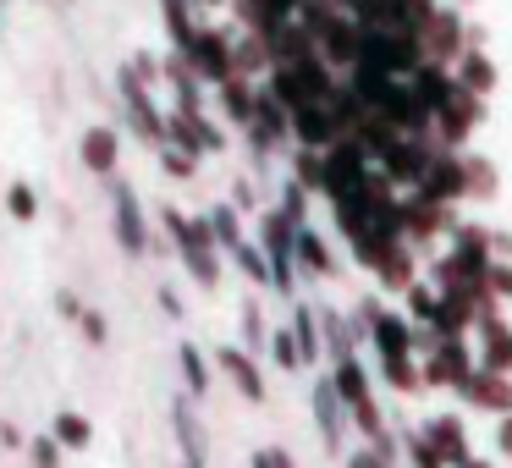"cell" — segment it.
Instances as JSON below:
<instances>
[{
    "label": "cell",
    "mask_w": 512,
    "mask_h": 468,
    "mask_svg": "<svg viewBox=\"0 0 512 468\" xmlns=\"http://www.w3.org/2000/svg\"><path fill=\"white\" fill-rule=\"evenodd\" d=\"M386 380H391L397 391H413V386H419V380H413V369H408V358H386Z\"/></svg>",
    "instance_id": "obj_38"
},
{
    "label": "cell",
    "mask_w": 512,
    "mask_h": 468,
    "mask_svg": "<svg viewBox=\"0 0 512 468\" xmlns=\"http://www.w3.org/2000/svg\"><path fill=\"white\" fill-rule=\"evenodd\" d=\"M111 199H116V237H122V248H127V254H144V248H149V232H144V215H138L133 188H127V182H116Z\"/></svg>",
    "instance_id": "obj_7"
},
{
    "label": "cell",
    "mask_w": 512,
    "mask_h": 468,
    "mask_svg": "<svg viewBox=\"0 0 512 468\" xmlns=\"http://www.w3.org/2000/svg\"><path fill=\"white\" fill-rule=\"evenodd\" d=\"M182 61H188L199 78H210V83H226V78H232V67H237V56L226 50L221 34H193L188 50H182Z\"/></svg>",
    "instance_id": "obj_3"
},
{
    "label": "cell",
    "mask_w": 512,
    "mask_h": 468,
    "mask_svg": "<svg viewBox=\"0 0 512 468\" xmlns=\"http://www.w3.org/2000/svg\"><path fill=\"white\" fill-rule=\"evenodd\" d=\"M320 182H325V193H336V188H364V182H369L364 149H358V144H331V155H325V166H320Z\"/></svg>",
    "instance_id": "obj_5"
},
{
    "label": "cell",
    "mask_w": 512,
    "mask_h": 468,
    "mask_svg": "<svg viewBox=\"0 0 512 468\" xmlns=\"http://www.w3.org/2000/svg\"><path fill=\"white\" fill-rule=\"evenodd\" d=\"M474 314V303H468V287H452L446 292V309H435V331L441 336H463V320Z\"/></svg>",
    "instance_id": "obj_18"
},
{
    "label": "cell",
    "mask_w": 512,
    "mask_h": 468,
    "mask_svg": "<svg viewBox=\"0 0 512 468\" xmlns=\"http://www.w3.org/2000/svg\"><path fill=\"white\" fill-rule=\"evenodd\" d=\"M468 182V171L457 166V160H435V166H424V177H419V188H424V199H452L457 188Z\"/></svg>",
    "instance_id": "obj_11"
},
{
    "label": "cell",
    "mask_w": 512,
    "mask_h": 468,
    "mask_svg": "<svg viewBox=\"0 0 512 468\" xmlns=\"http://www.w3.org/2000/svg\"><path fill=\"white\" fill-rule=\"evenodd\" d=\"M210 232L221 237L226 248H237V243H243V237H237V221H232V210H215V215H210Z\"/></svg>",
    "instance_id": "obj_35"
},
{
    "label": "cell",
    "mask_w": 512,
    "mask_h": 468,
    "mask_svg": "<svg viewBox=\"0 0 512 468\" xmlns=\"http://www.w3.org/2000/svg\"><path fill=\"white\" fill-rule=\"evenodd\" d=\"M281 210H287L292 221H303V188H287V199H281Z\"/></svg>",
    "instance_id": "obj_43"
},
{
    "label": "cell",
    "mask_w": 512,
    "mask_h": 468,
    "mask_svg": "<svg viewBox=\"0 0 512 468\" xmlns=\"http://www.w3.org/2000/svg\"><path fill=\"white\" fill-rule=\"evenodd\" d=\"M424 435L441 446V457H446L452 468H468V446H463V430H457V419H430V424H424Z\"/></svg>",
    "instance_id": "obj_15"
},
{
    "label": "cell",
    "mask_w": 512,
    "mask_h": 468,
    "mask_svg": "<svg viewBox=\"0 0 512 468\" xmlns=\"http://www.w3.org/2000/svg\"><path fill=\"white\" fill-rule=\"evenodd\" d=\"M336 397L347 402V408H358V402H369V386H364V369L353 364V358H336V375H331Z\"/></svg>",
    "instance_id": "obj_17"
},
{
    "label": "cell",
    "mask_w": 512,
    "mask_h": 468,
    "mask_svg": "<svg viewBox=\"0 0 512 468\" xmlns=\"http://www.w3.org/2000/svg\"><path fill=\"white\" fill-rule=\"evenodd\" d=\"M232 259H237V265H243V270H248V276H254V281H265V276H270V270H265V259H259V254H254V248H248V243H237V248H232Z\"/></svg>",
    "instance_id": "obj_37"
},
{
    "label": "cell",
    "mask_w": 512,
    "mask_h": 468,
    "mask_svg": "<svg viewBox=\"0 0 512 468\" xmlns=\"http://www.w3.org/2000/svg\"><path fill=\"white\" fill-rule=\"evenodd\" d=\"M314 325H320V320H314L309 309H298V320H292V336H298L303 358H314V353H320V342H314Z\"/></svg>",
    "instance_id": "obj_32"
},
{
    "label": "cell",
    "mask_w": 512,
    "mask_h": 468,
    "mask_svg": "<svg viewBox=\"0 0 512 468\" xmlns=\"http://www.w3.org/2000/svg\"><path fill=\"white\" fill-rule=\"evenodd\" d=\"M463 83H474V89H490V83H496L490 61H485V56H463Z\"/></svg>",
    "instance_id": "obj_34"
},
{
    "label": "cell",
    "mask_w": 512,
    "mask_h": 468,
    "mask_svg": "<svg viewBox=\"0 0 512 468\" xmlns=\"http://www.w3.org/2000/svg\"><path fill=\"white\" fill-rule=\"evenodd\" d=\"M160 221L177 232V248H182V259H188V270L204 281V287H215V281H221V265H215V254H210V237H215L210 232V215H204V221H182L177 210H166Z\"/></svg>",
    "instance_id": "obj_2"
},
{
    "label": "cell",
    "mask_w": 512,
    "mask_h": 468,
    "mask_svg": "<svg viewBox=\"0 0 512 468\" xmlns=\"http://www.w3.org/2000/svg\"><path fill=\"white\" fill-rule=\"evenodd\" d=\"M116 89H122L127 105H133L138 133H144L149 144H166V122H155V105H149V94H144V72H122V78H116Z\"/></svg>",
    "instance_id": "obj_8"
},
{
    "label": "cell",
    "mask_w": 512,
    "mask_h": 468,
    "mask_svg": "<svg viewBox=\"0 0 512 468\" xmlns=\"http://www.w3.org/2000/svg\"><path fill=\"white\" fill-rule=\"evenodd\" d=\"M50 435H56L61 446H72V452H78V446H89V419H83V413H56V424H50Z\"/></svg>",
    "instance_id": "obj_24"
},
{
    "label": "cell",
    "mask_w": 512,
    "mask_h": 468,
    "mask_svg": "<svg viewBox=\"0 0 512 468\" xmlns=\"http://www.w3.org/2000/svg\"><path fill=\"white\" fill-rule=\"evenodd\" d=\"M292 215H270L265 221V248H270V281H276L281 292H292V254H298V243H292Z\"/></svg>",
    "instance_id": "obj_4"
},
{
    "label": "cell",
    "mask_w": 512,
    "mask_h": 468,
    "mask_svg": "<svg viewBox=\"0 0 512 468\" xmlns=\"http://www.w3.org/2000/svg\"><path fill=\"white\" fill-rule=\"evenodd\" d=\"M485 281L501 292V298H512V270H507V265H490V270H485Z\"/></svg>",
    "instance_id": "obj_42"
},
{
    "label": "cell",
    "mask_w": 512,
    "mask_h": 468,
    "mask_svg": "<svg viewBox=\"0 0 512 468\" xmlns=\"http://www.w3.org/2000/svg\"><path fill=\"white\" fill-rule=\"evenodd\" d=\"M468 468H490V463H479V457H468Z\"/></svg>",
    "instance_id": "obj_48"
},
{
    "label": "cell",
    "mask_w": 512,
    "mask_h": 468,
    "mask_svg": "<svg viewBox=\"0 0 512 468\" xmlns=\"http://www.w3.org/2000/svg\"><path fill=\"white\" fill-rule=\"evenodd\" d=\"M160 160H166V171H171V177H193V160H188V149H166Z\"/></svg>",
    "instance_id": "obj_40"
},
{
    "label": "cell",
    "mask_w": 512,
    "mask_h": 468,
    "mask_svg": "<svg viewBox=\"0 0 512 468\" xmlns=\"http://www.w3.org/2000/svg\"><path fill=\"white\" fill-rule=\"evenodd\" d=\"M413 94H419V100L430 105V111H441V105H446V94H452V89H446V78H441V72H435V67H424V61H419V72H413Z\"/></svg>",
    "instance_id": "obj_23"
},
{
    "label": "cell",
    "mask_w": 512,
    "mask_h": 468,
    "mask_svg": "<svg viewBox=\"0 0 512 468\" xmlns=\"http://www.w3.org/2000/svg\"><path fill=\"white\" fill-rule=\"evenodd\" d=\"M177 435H182V452H188L193 468H204V446H199V424H193L188 402H177Z\"/></svg>",
    "instance_id": "obj_26"
},
{
    "label": "cell",
    "mask_w": 512,
    "mask_h": 468,
    "mask_svg": "<svg viewBox=\"0 0 512 468\" xmlns=\"http://www.w3.org/2000/svg\"><path fill=\"white\" fill-rule=\"evenodd\" d=\"M221 369L237 380V391H243L248 402H265V380H259V369H254V358H243L237 347H221Z\"/></svg>",
    "instance_id": "obj_12"
},
{
    "label": "cell",
    "mask_w": 512,
    "mask_h": 468,
    "mask_svg": "<svg viewBox=\"0 0 512 468\" xmlns=\"http://www.w3.org/2000/svg\"><path fill=\"white\" fill-rule=\"evenodd\" d=\"M369 336H375V347L386 358H408L413 336H408V320H397V314H375V325H369Z\"/></svg>",
    "instance_id": "obj_13"
},
{
    "label": "cell",
    "mask_w": 512,
    "mask_h": 468,
    "mask_svg": "<svg viewBox=\"0 0 512 468\" xmlns=\"http://www.w3.org/2000/svg\"><path fill=\"white\" fill-rule=\"evenodd\" d=\"M116 155H122V138H116V127H89V133H83V166H89V171L116 177Z\"/></svg>",
    "instance_id": "obj_10"
},
{
    "label": "cell",
    "mask_w": 512,
    "mask_h": 468,
    "mask_svg": "<svg viewBox=\"0 0 512 468\" xmlns=\"http://www.w3.org/2000/svg\"><path fill=\"white\" fill-rule=\"evenodd\" d=\"M188 468H193V463H188Z\"/></svg>",
    "instance_id": "obj_49"
},
{
    "label": "cell",
    "mask_w": 512,
    "mask_h": 468,
    "mask_svg": "<svg viewBox=\"0 0 512 468\" xmlns=\"http://www.w3.org/2000/svg\"><path fill=\"white\" fill-rule=\"evenodd\" d=\"M309 28L325 39V50H331L336 61H358V45H364V39H358L353 28L342 23V17H325L320 6H314V12H309Z\"/></svg>",
    "instance_id": "obj_9"
},
{
    "label": "cell",
    "mask_w": 512,
    "mask_h": 468,
    "mask_svg": "<svg viewBox=\"0 0 512 468\" xmlns=\"http://www.w3.org/2000/svg\"><path fill=\"white\" fill-rule=\"evenodd\" d=\"M298 259H303V265H309V270H320V276H331V270H336L331 248H325V243H320V237H314V232H298Z\"/></svg>",
    "instance_id": "obj_25"
},
{
    "label": "cell",
    "mask_w": 512,
    "mask_h": 468,
    "mask_svg": "<svg viewBox=\"0 0 512 468\" xmlns=\"http://www.w3.org/2000/svg\"><path fill=\"white\" fill-rule=\"evenodd\" d=\"M441 127H446V138H452V144H457V138H463L468 133V127H474V116H479V105H474V94H468V83H463V94H446V105H441Z\"/></svg>",
    "instance_id": "obj_16"
},
{
    "label": "cell",
    "mask_w": 512,
    "mask_h": 468,
    "mask_svg": "<svg viewBox=\"0 0 512 468\" xmlns=\"http://www.w3.org/2000/svg\"><path fill=\"white\" fill-rule=\"evenodd\" d=\"M424 166H430V160H424L413 144H402V138L386 149V171H391L397 182H419V177H424Z\"/></svg>",
    "instance_id": "obj_20"
},
{
    "label": "cell",
    "mask_w": 512,
    "mask_h": 468,
    "mask_svg": "<svg viewBox=\"0 0 512 468\" xmlns=\"http://www.w3.org/2000/svg\"><path fill=\"white\" fill-rule=\"evenodd\" d=\"M182 369H188V391H193V397H204V391H210V364L199 358V347H193V342H182Z\"/></svg>",
    "instance_id": "obj_27"
},
{
    "label": "cell",
    "mask_w": 512,
    "mask_h": 468,
    "mask_svg": "<svg viewBox=\"0 0 512 468\" xmlns=\"http://www.w3.org/2000/svg\"><path fill=\"white\" fill-rule=\"evenodd\" d=\"M34 468H61V441H56V435L34 441Z\"/></svg>",
    "instance_id": "obj_36"
},
{
    "label": "cell",
    "mask_w": 512,
    "mask_h": 468,
    "mask_svg": "<svg viewBox=\"0 0 512 468\" xmlns=\"http://www.w3.org/2000/svg\"><path fill=\"white\" fill-rule=\"evenodd\" d=\"M270 347H276V364L281 369H298L303 364V347H298V336H292V331H276V342H270Z\"/></svg>",
    "instance_id": "obj_33"
},
{
    "label": "cell",
    "mask_w": 512,
    "mask_h": 468,
    "mask_svg": "<svg viewBox=\"0 0 512 468\" xmlns=\"http://www.w3.org/2000/svg\"><path fill=\"white\" fill-rule=\"evenodd\" d=\"M221 100H226V116H232V122H254V111H259V100H254V94H248L243 89V83H237V78H226L221 83Z\"/></svg>",
    "instance_id": "obj_22"
},
{
    "label": "cell",
    "mask_w": 512,
    "mask_h": 468,
    "mask_svg": "<svg viewBox=\"0 0 512 468\" xmlns=\"http://www.w3.org/2000/svg\"><path fill=\"white\" fill-rule=\"evenodd\" d=\"M314 408H320V435L336 446V435H342V408H347V402L336 397L331 380H320V391H314Z\"/></svg>",
    "instance_id": "obj_19"
},
{
    "label": "cell",
    "mask_w": 512,
    "mask_h": 468,
    "mask_svg": "<svg viewBox=\"0 0 512 468\" xmlns=\"http://www.w3.org/2000/svg\"><path fill=\"white\" fill-rule=\"evenodd\" d=\"M320 325H325V342H331V353H336V358H353V336H347V325L336 320V314H320Z\"/></svg>",
    "instance_id": "obj_31"
},
{
    "label": "cell",
    "mask_w": 512,
    "mask_h": 468,
    "mask_svg": "<svg viewBox=\"0 0 512 468\" xmlns=\"http://www.w3.org/2000/svg\"><path fill=\"white\" fill-rule=\"evenodd\" d=\"M83 336H89V342H94V347H100V342H105V336H111V331H105V314H94V309H83Z\"/></svg>",
    "instance_id": "obj_41"
},
{
    "label": "cell",
    "mask_w": 512,
    "mask_h": 468,
    "mask_svg": "<svg viewBox=\"0 0 512 468\" xmlns=\"http://www.w3.org/2000/svg\"><path fill=\"white\" fill-rule=\"evenodd\" d=\"M347 468H386V463H380V452H358Z\"/></svg>",
    "instance_id": "obj_45"
},
{
    "label": "cell",
    "mask_w": 512,
    "mask_h": 468,
    "mask_svg": "<svg viewBox=\"0 0 512 468\" xmlns=\"http://www.w3.org/2000/svg\"><path fill=\"white\" fill-rule=\"evenodd\" d=\"M56 303H61V314H72V320H83V303H78V298H72V292H61V298H56Z\"/></svg>",
    "instance_id": "obj_44"
},
{
    "label": "cell",
    "mask_w": 512,
    "mask_h": 468,
    "mask_svg": "<svg viewBox=\"0 0 512 468\" xmlns=\"http://www.w3.org/2000/svg\"><path fill=\"white\" fill-rule=\"evenodd\" d=\"M358 67H375V72H419V39L413 28H369L364 45H358Z\"/></svg>",
    "instance_id": "obj_1"
},
{
    "label": "cell",
    "mask_w": 512,
    "mask_h": 468,
    "mask_svg": "<svg viewBox=\"0 0 512 468\" xmlns=\"http://www.w3.org/2000/svg\"><path fill=\"white\" fill-rule=\"evenodd\" d=\"M501 452H512V413L501 419Z\"/></svg>",
    "instance_id": "obj_46"
},
{
    "label": "cell",
    "mask_w": 512,
    "mask_h": 468,
    "mask_svg": "<svg viewBox=\"0 0 512 468\" xmlns=\"http://www.w3.org/2000/svg\"><path fill=\"white\" fill-rule=\"evenodd\" d=\"M6 210H12L17 221H34V215H39V193L28 188V182H12V193H6Z\"/></svg>",
    "instance_id": "obj_29"
},
{
    "label": "cell",
    "mask_w": 512,
    "mask_h": 468,
    "mask_svg": "<svg viewBox=\"0 0 512 468\" xmlns=\"http://www.w3.org/2000/svg\"><path fill=\"white\" fill-rule=\"evenodd\" d=\"M408 452H413V468H446V457H441V446L430 441V435H408Z\"/></svg>",
    "instance_id": "obj_30"
},
{
    "label": "cell",
    "mask_w": 512,
    "mask_h": 468,
    "mask_svg": "<svg viewBox=\"0 0 512 468\" xmlns=\"http://www.w3.org/2000/svg\"><path fill=\"white\" fill-rule=\"evenodd\" d=\"M336 127H342V122H336V111H331L325 100H303L298 111H292V133H298L309 149L331 144V138H336Z\"/></svg>",
    "instance_id": "obj_6"
},
{
    "label": "cell",
    "mask_w": 512,
    "mask_h": 468,
    "mask_svg": "<svg viewBox=\"0 0 512 468\" xmlns=\"http://www.w3.org/2000/svg\"><path fill=\"white\" fill-rule=\"evenodd\" d=\"M430 380H441V386H463L468 380V353L457 347V336H446V347L430 358Z\"/></svg>",
    "instance_id": "obj_14"
},
{
    "label": "cell",
    "mask_w": 512,
    "mask_h": 468,
    "mask_svg": "<svg viewBox=\"0 0 512 468\" xmlns=\"http://www.w3.org/2000/svg\"><path fill=\"white\" fill-rule=\"evenodd\" d=\"M485 369H512V331L496 320L485 325Z\"/></svg>",
    "instance_id": "obj_21"
},
{
    "label": "cell",
    "mask_w": 512,
    "mask_h": 468,
    "mask_svg": "<svg viewBox=\"0 0 512 468\" xmlns=\"http://www.w3.org/2000/svg\"><path fill=\"white\" fill-rule=\"evenodd\" d=\"M408 309L419 314V320H430V325H435V298H430L424 287H408Z\"/></svg>",
    "instance_id": "obj_39"
},
{
    "label": "cell",
    "mask_w": 512,
    "mask_h": 468,
    "mask_svg": "<svg viewBox=\"0 0 512 468\" xmlns=\"http://www.w3.org/2000/svg\"><path fill=\"white\" fill-rule=\"evenodd\" d=\"M160 12H166V28H171V39H177V45L188 50V39H193V23H188V0H160Z\"/></svg>",
    "instance_id": "obj_28"
},
{
    "label": "cell",
    "mask_w": 512,
    "mask_h": 468,
    "mask_svg": "<svg viewBox=\"0 0 512 468\" xmlns=\"http://www.w3.org/2000/svg\"><path fill=\"white\" fill-rule=\"evenodd\" d=\"M248 468H276V457H270V452H259V457H248Z\"/></svg>",
    "instance_id": "obj_47"
}]
</instances>
